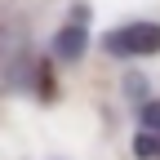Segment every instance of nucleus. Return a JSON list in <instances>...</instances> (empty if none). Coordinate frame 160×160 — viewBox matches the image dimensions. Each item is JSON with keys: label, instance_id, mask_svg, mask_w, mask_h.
I'll return each mask as SVG.
<instances>
[{"label": "nucleus", "instance_id": "f257e3e1", "mask_svg": "<svg viewBox=\"0 0 160 160\" xmlns=\"http://www.w3.org/2000/svg\"><path fill=\"white\" fill-rule=\"evenodd\" d=\"M102 49L111 58H147L160 53V22H129L102 36Z\"/></svg>", "mask_w": 160, "mask_h": 160}, {"label": "nucleus", "instance_id": "f03ea898", "mask_svg": "<svg viewBox=\"0 0 160 160\" xmlns=\"http://www.w3.org/2000/svg\"><path fill=\"white\" fill-rule=\"evenodd\" d=\"M85 22H89V9L80 5V9L71 13V22L58 31V40H53V53L62 58V62H76V58L85 53V45H89V27H85Z\"/></svg>", "mask_w": 160, "mask_h": 160}, {"label": "nucleus", "instance_id": "7ed1b4c3", "mask_svg": "<svg viewBox=\"0 0 160 160\" xmlns=\"http://www.w3.org/2000/svg\"><path fill=\"white\" fill-rule=\"evenodd\" d=\"M133 156H138V160H160V133L138 129V138H133Z\"/></svg>", "mask_w": 160, "mask_h": 160}, {"label": "nucleus", "instance_id": "20e7f679", "mask_svg": "<svg viewBox=\"0 0 160 160\" xmlns=\"http://www.w3.org/2000/svg\"><path fill=\"white\" fill-rule=\"evenodd\" d=\"M138 120H142V129L160 133V102H142V111H138Z\"/></svg>", "mask_w": 160, "mask_h": 160}]
</instances>
